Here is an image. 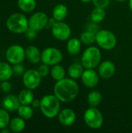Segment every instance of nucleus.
Masks as SVG:
<instances>
[{"label":"nucleus","instance_id":"nucleus-38","mask_svg":"<svg viewBox=\"0 0 132 133\" xmlns=\"http://www.w3.org/2000/svg\"><path fill=\"white\" fill-rule=\"evenodd\" d=\"M2 130L1 131V132L2 133H8L9 132V130H8V129H5V128L4 129H2Z\"/></svg>","mask_w":132,"mask_h":133},{"label":"nucleus","instance_id":"nucleus-24","mask_svg":"<svg viewBox=\"0 0 132 133\" xmlns=\"http://www.w3.org/2000/svg\"><path fill=\"white\" fill-rule=\"evenodd\" d=\"M106 16V12L105 9L103 8H98L96 7L91 12L90 15V18L91 20L93 21V23H100L102 22Z\"/></svg>","mask_w":132,"mask_h":133},{"label":"nucleus","instance_id":"nucleus-32","mask_svg":"<svg viewBox=\"0 0 132 133\" xmlns=\"http://www.w3.org/2000/svg\"><path fill=\"white\" fill-rule=\"evenodd\" d=\"M92 2L95 7L106 9L109 5L110 0H93Z\"/></svg>","mask_w":132,"mask_h":133},{"label":"nucleus","instance_id":"nucleus-7","mask_svg":"<svg viewBox=\"0 0 132 133\" xmlns=\"http://www.w3.org/2000/svg\"><path fill=\"white\" fill-rule=\"evenodd\" d=\"M62 53L55 48H47L41 52V62L48 65H54L61 62Z\"/></svg>","mask_w":132,"mask_h":133},{"label":"nucleus","instance_id":"nucleus-25","mask_svg":"<svg viewBox=\"0 0 132 133\" xmlns=\"http://www.w3.org/2000/svg\"><path fill=\"white\" fill-rule=\"evenodd\" d=\"M51 75L52 78L57 81H59L65 78V70L63 68V66L57 64L53 65V67L51 69Z\"/></svg>","mask_w":132,"mask_h":133},{"label":"nucleus","instance_id":"nucleus-26","mask_svg":"<svg viewBox=\"0 0 132 133\" xmlns=\"http://www.w3.org/2000/svg\"><path fill=\"white\" fill-rule=\"evenodd\" d=\"M19 9L26 12L33 11L36 7V0H18Z\"/></svg>","mask_w":132,"mask_h":133},{"label":"nucleus","instance_id":"nucleus-31","mask_svg":"<svg viewBox=\"0 0 132 133\" xmlns=\"http://www.w3.org/2000/svg\"><path fill=\"white\" fill-rule=\"evenodd\" d=\"M39 74L40 75L41 77H46L49 72H50V69H49V65H47V64H44L43 63L42 65H40L39 67H38V69H37Z\"/></svg>","mask_w":132,"mask_h":133},{"label":"nucleus","instance_id":"nucleus-40","mask_svg":"<svg viewBox=\"0 0 132 133\" xmlns=\"http://www.w3.org/2000/svg\"><path fill=\"white\" fill-rule=\"evenodd\" d=\"M80 1H82V2H91L93 0H80Z\"/></svg>","mask_w":132,"mask_h":133},{"label":"nucleus","instance_id":"nucleus-41","mask_svg":"<svg viewBox=\"0 0 132 133\" xmlns=\"http://www.w3.org/2000/svg\"><path fill=\"white\" fill-rule=\"evenodd\" d=\"M116 1H117V2H125V1H127V0H116Z\"/></svg>","mask_w":132,"mask_h":133},{"label":"nucleus","instance_id":"nucleus-18","mask_svg":"<svg viewBox=\"0 0 132 133\" xmlns=\"http://www.w3.org/2000/svg\"><path fill=\"white\" fill-rule=\"evenodd\" d=\"M83 65L79 63H73L72 64L68 69V73L70 78L77 79L82 77V75L84 72Z\"/></svg>","mask_w":132,"mask_h":133},{"label":"nucleus","instance_id":"nucleus-16","mask_svg":"<svg viewBox=\"0 0 132 133\" xmlns=\"http://www.w3.org/2000/svg\"><path fill=\"white\" fill-rule=\"evenodd\" d=\"M25 55L26 59L33 64L38 63L41 60V53L40 52V50L33 45H30L27 47L25 49Z\"/></svg>","mask_w":132,"mask_h":133},{"label":"nucleus","instance_id":"nucleus-19","mask_svg":"<svg viewBox=\"0 0 132 133\" xmlns=\"http://www.w3.org/2000/svg\"><path fill=\"white\" fill-rule=\"evenodd\" d=\"M81 50V41L78 38H72L67 43V51L71 55H76Z\"/></svg>","mask_w":132,"mask_h":133},{"label":"nucleus","instance_id":"nucleus-34","mask_svg":"<svg viewBox=\"0 0 132 133\" xmlns=\"http://www.w3.org/2000/svg\"><path fill=\"white\" fill-rule=\"evenodd\" d=\"M0 89L3 92H9L10 90V89H11V84H10V83H9L7 80L2 81V83L0 84Z\"/></svg>","mask_w":132,"mask_h":133},{"label":"nucleus","instance_id":"nucleus-27","mask_svg":"<svg viewBox=\"0 0 132 133\" xmlns=\"http://www.w3.org/2000/svg\"><path fill=\"white\" fill-rule=\"evenodd\" d=\"M17 111H18L19 117H21L24 120L30 119L33 116V111L31 107H30L29 105H26V104H21L19 108H18Z\"/></svg>","mask_w":132,"mask_h":133},{"label":"nucleus","instance_id":"nucleus-6","mask_svg":"<svg viewBox=\"0 0 132 133\" xmlns=\"http://www.w3.org/2000/svg\"><path fill=\"white\" fill-rule=\"evenodd\" d=\"M96 42L103 49L111 50L117 44V37L110 30H101L96 34Z\"/></svg>","mask_w":132,"mask_h":133},{"label":"nucleus","instance_id":"nucleus-36","mask_svg":"<svg viewBox=\"0 0 132 133\" xmlns=\"http://www.w3.org/2000/svg\"><path fill=\"white\" fill-rule=\"evenodd\" d=\"M55 22H56V20H55L53 17H52V18H51V19H48L47 25V26H46V27H47V28H50V27L51 28V27H52V26L54 24V23H55Z\"/></svg>","mask_w":132,"mask_h":133},{"label":"nucleus","instance_id":"nucleus-20","mask_svg":"<svg viewBox=\"0 0 132 133\" xmlns=\"http://www.w3.org/2000/svg\"><path fill=\"white\" fill-rule=\"evenodd\" d=\"M19 100L21 104H26V105H30L32 104V102L34 100V96L33 93L30 89H26V90H23L19 96Z\"/></svg>","mask_w":132,"mask_h":133},{"label":"nucleus","instance_id":"nucleus-21","mask_svg":"<svg viewBox=\"0 0 132 133\" xmlns=\"http://www.w3.org/2000/svg\"><path fill=\"white\" fill-rule=\"evenodd\" d=\"M9 129L13 132H22L26 126L24 119L21 117L19 118H14L9 122Z\"/></svg>","mask_w":132,"mask_h":133},{"label":"nucleus","instance_id":"nucleus-13","mask_svg":"<svg viewBox=\"0 0 132 133\" xmlns=\"http://www.w3.org/2000/svg\"><path fill=\"white\" fill-rule=\"evenodd\" d=\"M58 121L64 126H70L75 122L76 115L73 110L65 108L61 111L58 114Z\"/></svg>","mask_w":132,"mask_h":133},{"label":"nucleus","instance_id":"nucleus-1","mask_svg":"<svg viewBox=\"0 0 132 133\" xmlns=\"http://www.w3.org/2000/svg\"><path fill=\"white\" fill-rule=\"evenodd\" d=\"M79 85L72 78H64L57 81L54 87V94L61 102H70L78 95Z\"/></svg>","mask_w":132,"mask_h":133},{"label":"nucleus","instance_id":"nucleus-14","mask_svg":"<svg viewBox=\"0 0 132 133\" xmlns=\"http://www.w3.org/2000/svg\"><path fill=\"white\" fill-rule=\"evenodd\" d=\"M116 71V68L114 64L110 61H105L103 62L98 69V73L100 76L103 79H110L111 78Z\"/></svg>","mask_w":132,"mask_h":133},{"label":"nucleus","instance_id":"nucleus-2","mask_svg":"<svg viewBox=\"0 0 132 133\" xmlns=\"http://www.w3.org/2000/svg\"><path fill=\"white\" fill-rule=\"evenodd\" d=\"M60 107V101L54 96V94L46 95L40 100V108L41 112L48 118H53L58 115Z\"/></svg>","mask_w":132,"mask_h":133},{"label":"nucleus","instance_id":"nucleus-33","mask_svg":"<svg viewBox=\"0 0 132 133\" xmlns=\"http://www.w3.org/2000/svg\"><path fill=\"white\" fill-rule=\"evenodd\" d=\"M26 37L30 41H33L37 37V30L32 29L31 27H28V29L25 32Z\"/></svg>","mask_w":132,"mask_h":133},{"label":"nucleus","instance_id":"nucleus-4","mask_svg":"<svg viewBox=\"0 0 132 133\" xmlns=\"http://www.w3.org/2000/svg\"><path fill=\"white\" fill-rule=\"evenodd\" d=\"M101 61V52L96 47H89L85 50L82 56V65L86 69H94Z\"/></svg>","mask_w":132,"mask_h":133},{"label":"nucleus","instance_id":"nucleus-11","mask_svg":"<svg viewBox=\"0 0 132 133\" xmlns=\"http://www.w3.org/2000/svg\"><path fill=\"white\" fill-rule=\"evenodd\" d=\"M48 19L47 15L45 12H35L29 19V26L37 31L41 30L47 26Z\"/></svg>","mask_w":132,"mask_h":133},{"label":"nucleus","instance_id":"nucleus-8","mask_svg":"<svg viewBox=\"0 0 132 133\" xmlns=\"http://www.w3.org/2000/svg\"><path fill=\"white\" fill-rule=\"evenodd\" d=\"M5 58L7 61L11 64L15 65L21 63L26 58L25 50L22 46L19 44L12 45L7 49L5 52Z\"/></svg>","mask_w":132,"mask_h":133},{"label":"nucleus","instance_id":"nucleus-30","mask_svg":"<svg viewBox=\"0 0 132 133\" xmlns=\"http://www.w3.org/2000/svg\"><path fill=\"white\" fill-rule=\"evenodd\" d=\"M12 71L14 75L17 76H23V74L25 73V68L21 63H18L13 65Z\"/></svg>","mask_w":132,"mask_h":133},{"label":"nucleus","instance_id":"nucleus-15","mask_svg":"<svg viewBox=\"0 0 132 133\" xmlns=\"http://www.w3.org/2000/svg\"><path fill=\"white\" fill-rule=\"evenodd\" d=\"M21 105L19 97L10 94L4 97L2 100V106L4 109H5L8 111H17L19 106Z\"/></svg>","mask_w":132,"mask_h":133},{"label":"nucleus","instance_id":"nucleus-39","mask_svg":"<svg viewBox=\"0 0 132 133\" xmlns=\"http://www.w3.org/2000/svg\"><path fill=\"white\" fill-rule=\"evenodd\" d=\"M129 7L132 11V0H129Z\"/></svg>","mask_w":132,"mask_h":133},{"label":"nucleus","instance_id":"nucleus-10","mask_svg":"<svg viewBox=\"0 0 132 133\" xmlns=\"http://www.w3.org/2000/svg\"><path fill=\"white\" fill-rule=\"evenodd\" d=\"M23 81L24 86L30 90H35L37 88L41 81V76L37 70L30 69L25 72L23 76Z\"/></svg>","mask_w":132,"mask_h":133},{"label":"nucleus","instance_id":"nucleus-17","mask_svg":"<svg viewBox=\"0 0 132 133\" xmlns=\"http://www.w3.org/2000/svg\"><path fill=\"white\" fill-rule=\"evenodd\" d=\"M68 15V9L67 7L63 4H58L57 5L52 12L53 18L56 21H62L65 19V18Z\"/></svg>","mask_w":132,"mask_h":133},{"label":"nucleus","instance_id":"nucleus-29","mask_svg":"<svg viewBox=\"0 0 132 133\" xmlns=\"http://www.w3.org/2000/svg\"><path fill=\"white\" fill-rule=\"evenodd\" d=\"M10 122L9 115L5 109H0V129L5 128Z\"/></svg>","mask_w":132,"mask_h":133},{"label":"nucleus","instance_id":"nucleus-12","mask_svg":"<svg viewBox=\"0 0 132 133\" xmlns=\"http://www.w3.org/2000/svg\"><path fill=\"white\" fill-rule=\"evenodd\" d=\"M99 76L93 69H86L82 75V81L86 87L93 88L99 83Z\"/></svg>","mask_w":132,"mask_h":133},{"label":"nucleus","instance_id":"nucleus-9","mask_svg":"<svg viewBox=\"0 0 132 133\" xmlns=\"http://www.w3.org/2000/svg\"><path fill=\"white\" fill-rule=\"evenodd\" d=\"M53 36L59 41H66L71 36L70 26L61 21H56L51 27Z\"/></svg>","mask_w":132,"mask_h":133},{"label":"nucleus","instance_id":"nucleus-3","mask_svg":"<svg viewBox=\"0 0 132 133\" xmlns=\"http://www.w3.org/2000/svg\"><path fill=\"white\" fill-rule=\"evenodd\" d=\"M8 30L15 34H23L29 27V20L22 13H13L6 20Z\"/></svg>","mask_w":132,"mask_h":133},{"label":"nucleus","instance_id":"nucleus-35","mask_svg":"<svg viewBox=\"0 0 132 133\" xmlns=\"http://www.w3.org/2000/svg\"><path fill=\"white\" fill-rule=\"evenodd\" d=\"M86 30H89V31H91L94 34H96L99 30H98V26L96 24V23H90L88 25V27L86 28Z\"/></svg>","mask_w":132,"mask_h":133},{"label":"nucleus","instance_id":"nucleus-37","mask_svg":"<svg viewBox=\"0 0 132 133\" xmlns=\"http://www.w3.org/2000/svg\"><path fill=\"white\" fill-rule=\"evenodd\" d=\"M32 106L33 108H38L40 107V101H38V100H33V101L32 102Z\"/></svg>","mask_w":132,"mask_h":133},{"label":"nucleus","instance_id":"nucleus-23","mask_svg":"<svg viewBox=\"0 0 132 133\" xmlns=\"http://www.w3.org/2000/svg\"><path fill=\"white\" fill-rule=\"evenodd\" d=\"M88 104L92 108L98 107L102 101V94L96 90L90 92L88 95Z\"/></svg>","mask_w":132,"mask_h":133},{"label":"nucleus","instance_id":"nucleus-22","mask_svg":"<svg viewBox=\"0 0 132 133\" xmlns=\"http://www.w3.org/2000/svg\"><path fill=\"white\" fill-rule=\"evenodd\" d=\"M13 74L12 68L6 62H0V80H8Z\"/></svg>","mask_w":132,"mask_h":133},{"label":"nucleus","instance_id":"nucleus-5","mask_svg":"<svg viewBox=\"0 0 132 133\" xmlns=\"http://www.w3.org/2000/svg\"><path fill=\"white\" fill-rule=\"evenodd\" d=\"M84 122L90 129H98L103 125V117L100 110L90 107L84 113Z\"/></svg>","mask_w":132,"mask_h":133},{"label":"nucleus","instance_id":"nucleus-28","mask_svg":"<svg viewBox=\"0 0 132 133\" xmlns=\"http://www.w3.org/2000/svg\"><path fill=\"white\" fill-rule=\"evenodd\" d=\"M80 41L86 45H91L96 41V34L86 30L80 36Z\"/></svg>","mask_w":132,"mask_h":133}]
</instances>
